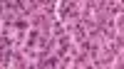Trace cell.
Segmentation results:
<instances>
[{
	"instance_id": "obj_1",
	"label": "cell",
	"mask_w": 124,
	"mask_h": 69,
	"mask_svg": "<svg viewBox=\"0 0 124 69\" xmlns=\"http://www.w3.org/2000/svg\"><path fill=\"white\" fill-rule=\"evenodd\" d=\"M114 67H119V69H124V49L117 54V62H114Z\"/></svg>"
}]
</instances>
